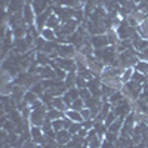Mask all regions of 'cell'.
Returning <instances> with one entry per match:
<instances>
[{
  "label": "cell",
  "mask_w": 148,
  "mask_h": 148,
  "mask_svg": "<svg viewBox=\"0 0 148 148\" xmlns=\"http://www.w3.org/2000/svg\"><path fill=\"white\" fill-rule=\"evenodd\" d=\"M93 53H95V56H96L98 59H101L104 64L113 65V64L116 62L114 58H116V55H117V49H116L114 46H107V47H102V49H96Z\"/></svg>",
  "instance_id": "6da1fadb"
},
{
  "label": "cell",
  "mask_w": 148,
  "mask_h": 148,
  "mask_svg": "<svg viewBox=\"0 0 148 148\" xmlns=\"http://www.w3.org/2000/svg\"><path fill=\"white\" fill-rule=\"evenodd\" d=\"M121 92H123V95H125L127 99H138L139 93L142 92V84L130 80V82H127V83L123 84Z\"/></svg>",
  "instance_id": "7a4b0ae2"
},
{
  "label": "cell",
  "mask_w": 148,
  "mask_h": 148,
  "mask_svg": "<svg viewBox=\"0 0 148 148\" xmlns=\"http://www.w3.org/2000/svg\"><path fill=\"white\" fill-rule=\"evenodd\" d=\"M47 119V110L43 108V110H33L31 111V116H30V123L31 126H43V123L46 121Z\"/></svg>",
  "instance_id": "3957f363"
},
{
  "label": "cell",
  "mask_w": 148,
  "mask_h": 148,
  "mask_svg": "<svg viewBox=\"0 0 148 148\" xmlns=\"http://www.w3.org/2000/svg\"><path fill=\"white\" fill-rule=\"evenodd\" d=\"M53 12H55V15L59 16L61 22H65V21L74 18V12H76V9L65 8V6H58V5H56V6L53 8Z\"/></svg>",
  "instance_id": "277c9868"
},
{
  "label": "cell",
  "mask_w": 148,
  "mask_h": 148,
  "mask_svg": "<svg viewBox=\"0 0 148 148\" xmlns=\"http://www.w3.org/2000/svg\"><path fill=\"white\" fill-rule=\"evenodd\" d=\"M58 55L59 58H70V59H74V56L77 55V47L71 45V43H67V45H59V49H58Z\"/></svg>",
  "instance_id": "5b68a950"
},
{
  "label": "cell",
  "mask_w": 148,
  "mask_h": 148,
  "mask_svg": "<svg viewBox=\"0 0 148 148\" xmlns=\"http://www.w3.org/2000/svg\"><path fill=\"white\" fill-rule=\"evenodd\" d=\"M90 43L95 49H102V47H107L108 45H111L110 42V37L105 34H98V36H92L90 37Z\"/></svg>",
  "instance_id": "8992f818"
},
{
  "label": "cell",
  "mask_w": 148,
  "mask_h": 148,
  "mask_svg": "<svg viewBox=\"0 0 148 148\" xmlns=\"http://www.w3.org/2000/svg\"><path fill=\"white\" fill-rule=\"evenodd\" d=\"M130 102L127 101V99H125V101H121L120 104H117V105H114L113 107V111H114V114L117 116V117H126L129 113H130Z\"/></svg>",
  "instance_id": "52a82bcc"
},
{
  "label": "cell",
  "mask_w": 148,
  "mask_h": 148,
  "mask_svg": "<svg viewBox=\"0 0 148 148\" xmlns=\"http://www.w3.org/2000/svg\"><path fill=\"white\" fill-rule=\"evenodd\" d=\"M55 62H56L61 68H62V70H65L67 73H74V71H76V68H77L76 61L70 59V58H56Z\"/></svg>",
  "instance_id": "ba28073f"
},
{
  "label": "cell",
  "mask_w": 148,
  "mask_h": 148,
  "mask_svg": "<svg viewBox=\"0 0 148 148\" xmlns=\"http://www.w3.org/2000/svg\"><path fill=\"white\" fill-rule=\"evenodd\" d=\"M64 101H65V104L68 105V108H71V104L76 101V99H79L80 98V90L77 89V88H71V89H68L65 93H64Z\"/></svg>",
  "instance_id": "9c48e42d"
},
{
  "label": "cell",
  "mask_w": 148,
  "mask_h": 148,
  "mask_svg": "<svg viewBox=\"0 0 148 148\" xmlns=\"http://www.w3.org/2000/svg\"><path fill=\"white\" fill-rule=\"evenodd\" d=\"M101 86H102V83L99 82V79H93V80L88 82V89L90 90L92 96H95V98H102Z\"/></svg>",
  "instance_id": "30bf717a"
},
{
  "label": "cell",
  "mask_w": 148,
  "mask_h": 148,
  "mask_svg": "<svg viewBox=\"0 0 148 148\" xmlns=\"http://www.w3.org/2000/svg\"><path fill=\"white\" fill-rule=\"evenodd\" d=\"M36 73H39V74H40V77L45 79V80L56 79V73H55L53 67H51V65H46V67H42V68H37Z\"/></svg>",
  "instance_id": "8fae6325"
},
{
  "label": "cell",
  "mask_w": 148,
  "mask_h": 148,
  "mask_svg": "<svg viewBox=\"0 0 148 148\" xmlns=\"http://www.w3.org/2000/svg\"><path fill=\"white\" fill-rule=\"evenodd\" d=\"M22 14H24V21H25L28 25H33V22L36 19V12H34V9L30 3H25V6L22 9Z\"/></svg>",
  "instance_id": "7c38bea8"
},
{
  "label": "cell",
  "mask_w": 148,
  "mask_h": 148,
  "mask_svg": "<svg viewBox=\"0 0 148 148\" xmlns=\"http://www.w3.org/2000/svg\"><path fill=\"white\" fill-rule=\"evenodd\" d=\"M52 3V0H34V2L31 3V6H33V9H34V12H36V16L37 15H40V14H43V12L47 9V6Z\"/></svg>",
  "instance_id": "4fadbf2b"
},
{
  "label": "cell",
  "mask_w": 148,
  "mask_h": 148,
  "mask_svg": "<svg viewBox=\"0 0 148 148\" xmlns=\"http://www.w3.org/2000/svg\"><path fill=\"white\" fill-rule=\"evenodd\" d=\"M51 15H52V8H47L43 14L36 16V24H37V27H39L40 30H43L46 27V22H47V19H49Z\"/></svg>",
  "instance_id": "5bb4252c"
},
{
  "label": "cell",
  "mask_w": 148,
  "mask_h": 148,
  "mask_svg": "<svg viewBox=\"0 0 148 148\" xmlns=\"http://www.w3.org/2000/svg\"><path fill=\"white\" fill-rule=\"evenodd\" d=\"M73 138V135L68 132V129H62L56 133V144L58 145H67Z\"/></svg>",
  "instance_id": "9a60e30c"
},
{
  "label": "cell",
  "mask_w": 148,
  "mask_h": 148,
  "mask_svg": "<svg viewBox=\"0 0 148 148\" xmlns=\"http://www.w3.org/2000/svg\"><path fill=\"white\" fill-rule=\"evenodd\" d=\"M132 43H133V47H135V51H136V52H144L145 49H148V40L142 39V37L133 39Z\"/></svg>",
  "instance_id": "2e32d148"
},
{
  "label": "cell",
  "mask_w": 148,
  "mask_h": 148,
  "mask_svg": "<svg viewBox=\"0 0 148 148\" xmlns=\"http://www.w3.org/2000/svg\"><path fill=\"white\" fill-rule=\"evenodd\" d=\"M40 36L43 37L45 40H47V42H56V33H55L53 28L45 27L43 30H40Z\"/></svg>",
  "instance_id": "e0dca14e"
},
{
  "label": "cell",
  "mask_w": 148,
  "mask_h": 148,
  "mask_svg": "<svg viewBox=\"0 0 148 148\" xmlns=\"http://www.w3.org/2000/svg\"><path fill=\"white\" fill-rule=\"evenodd\" d=\"M52 107L56 108V110H59V111H67V110H70L68 105H67L65 101H64V98H61V96H55V98H53Z\"/></svg>",
  "instance_id": "ac0fdd59"
},
{
  "label": "cell",
  "mask_w": 148,
  "mask_h": 148,
  "mask_svg": "<svg viewBox=\"0 0 148 148\" xmlns=\"http://www.w3.org/2000/svg\"><path fill=\"white\" fill-rule=\"evenodd\" d=\"M65 116L70 119V120H73V121H77V123H82L83 121V117H82V113L80 111H77V110H67L65 111Z\"/></svg>",
  "instance_id": "d6986e66"
},
{
  "label": "cell",
  "mask_w": 148,
  "mask_h": 148,
  "mask_svg": "<svg viewBox=\"0 0 148 148\" xmlns=\"http://www.w3.org/2000/svg\"><path fill=\"white\" fill-rule=\"evenodd\" d=\"M123 125H125V120H123V117H119V119L113 123V125L107 129V132H110V133H119V132L121 130Z\"/></svg>",
  "instance_id": "ffe728a7"
},
{
  "label": "cell",
  "mask_w": 148,
  "mask_h": 148,
  "mask_svg": "<svg viewBox=\"0 0 148 148\" xmlns=\"http://www.w3.org/2000/svg\"><path fill=\"white\" fill-rule=\"evenodd\" d=\"M136 31H138L139 37H142V39H147V40H148V19L139 24V25L136 27Z\"/></svg>",
  "instance_id": "44dd1931"
},
{
  "label": "cell",
  "mask_w": 148,
  "mask_h": 148,
  "mask_svg": "<svg viewBox=\"0 0 148 148\" xmlns=\"http://www.w3.org/2000/svg\"><path fill=\"white\" fill-rule=\"evenodd\" d=\"M47 119L49 120H58V119H64V111H59L56 108H51L47 110Z\"/></svg>",
  "instance_id": "7402d4cb"
},
{
  "label": "cell",
  "mask_w": 148,
  "mask_h": 148,
  "mask_svg": "<svg viewBox=\"0 0 148 148\" xmlns=\"http://www.w3.org/2000/svg\"><path fill=\"white\" fill-rule=\"evenodd\" d=\"M59 22H61V19H59V16L58 15H55V14H52L51 16H49V19H47V22H46V27L47 28H58L59 27Z\"/></svg>",
  "instance_id": "603a6c76"
},
{
  "label": "cell",
  "mask_w": 148,
  "mask_h": 148,
  "mask_svg": "<svg viewBox=\"0 0 148 148\" xmlns=\"http://www.w3.org/2000/svg\"><path fill=\"white\" fill-rule=\"evenodd\" d=\"M64 82H65V84H67V88H68V89H71V88H76L77 74H76V73H68Z\"/></svg>",
  "instance_id": "cb8c5ba5"
},
{
  "label": "cell",
  "mask_w": 148,
  "mask_h": 148,
  "mask_svg": "<svg viewBox=\"0 0 148 148\" xmlns=\"http://www.w3.org/2000/svg\"><path fill=\"white\" fill-rule=\"evenodd\" d=\"M36 61H37V64H40V65H43V67H46V65H49V56H47V53H45V52H37L36 53Z\"/></svg>",
  "instance_id": "d4e9b609"
},
{
  "label": "cell",
  "mask_w": 148,
  "mask_h": 148,
  "mask_svg": "<svg viewBox=\"0 0 148 148\" xmlns=\"http://www.w3.org/2000/svg\"><path fill=\"white\" fill-rule=\"evenodd\" d=\"M133 73H135V70H133L132 67L125 68V70H123V73H121V76H120L121 82H123V83H127V82H130V80H132V76H133Z\"/></svg>",
  "instance_id": "484cf974"
},
{
  "label": "cell",
  "mask_w": 148,
  "mask_h": 148,
  "mask_svg": "<svg viewBox=\"0 0 148 148\" xmlns=\"http://www.w3.org/2000/svg\"><path fill=\"white\" fill-rule=\"evenodd\" d=\"M27 25H21V27H16V28H12V33H14V37L15 39H24V36H27Z\"/></svg>",
  "instance_id": "4316f807"
},
{
  "label": "cell",
  "mask_w": 148,
  "mask_h": 148,
  "mask_svg": "<svg viewBox=\"0 0 148 148\" xmlns=\"http://www.w3.org/2000/svg\"><path fill=\"white\" fill-rule=\"evenodd\" d=\"M36 101H39V99H37V95H36L33 90L25 92V95H24V102H25L27 105H28V104H30V105H33Z\"/></svg>",
  "instance_id": "83f0119b"
},
{
  "label": "cell",
  "mask_w": 148,
  "mask_h": 148,
  "mask_svg": "<svg viewBox=\"0 0 148 148\" xmlns=\"http://www.w3.org/2000/svg\"><path fill=\"white\" fill-rule=\"evenodd\" d=\"M135 70L142 73V74H148V61H141L139 59V62L135 65Z\"/></svg>",
  "instance_id": "f1b7e54d"
},
{
  "label": "cell",
  "mask_w": 148,
  "mask_h": 148,
  "mask_svg": "<svg viewBox=\"0 0 148 148\" xmlns=\"http://www.w3.org/2000/svg\"><path fill=\"white\" fill-rule=\"evenodd\" d=\"M132 80H133V82H136V83H139V84H142V83L147 82V77H145V74H142V73H139V71L135 70L133 76H132Z\"/></svg>",
  "instance_id": "f546056e"
},
{
  "label": "cell",
  "mask_w": 148,
  "mask_h": 148,
  "mask_svg": "<svg viewBox=\"0 0 148 148\" xmlns=\"http://www.w3.org/2000/svg\"><path fill=\"white\" fill-rule=\"evenodd\" d=\"M117 120V116L114 114V111H110V114L105 117V120H104V125L107 126V129L111 126V125H113V123Z\"/></svg>",
  "instance_id": "4dcf8cb0"
},
{
  "label": "cell",
  "mask_w": 148,
  "mask_h": 148,
  "mask_svg": "<svg viewBox=\"0 0 148 148\" xmlns=\"http://www.w3.org/2000/svg\"><path fill=\"white\" fill-rule=\"evenodd\" d=\"M80 129H82V123L73 121V123H71V126L68 127V132H70L71 135H77V133L80 132Z\"/></svg>",
  "instance_id": "1f68e13d"
},
{
  "label": "cell",
  "mask_w": 148,
  "mask_h": 148,
  "mask_svg": "<svg viewBox=\"0 0 148 148\" xmlns=\"http://www.w3.org/2000/svg\"><path fill=\"white\" fill-rule=\"evenodd\" d=\"M84 101L82 99V98H79V99H76L73 104H71V110H77V111H82L84 108Z\"/></svg>",
  "instance_id": "d6a6232c"
},
{
  "label": "cell",
  "mask_w": 148,
  "mask_h": 148,
  "mask_svg": "<svg viewBox=\"0 0 148 148\" xmlns=\"http://www.w3.org/2000/svg\"><path fill=\"white\" fill-rule=\"evenodd\" d=\"M52 127H53V130L58 133L59 130H62L64 129V120L62 119H58V120H53L52 121Z\"/></svg>",
  "instance_id": "836d02e7"
},
{
  "label": "cell",
  "mask_w": 148,
  "mask_h": 148,
  "mask_svg": "<svg viewBox=\"0 0 148 148\" xmlns=\"http://www.w3.org/2000/svg\"><path fill=\"white\" fill-rule=\"evenodd\" d=\"M76 86H77V89L88 88V80H86L83 76H80V74H77V82H76Z\"/></svg>",
  "instance_id": "e575fe53"
},
{
  "label": "cell",
  "mask_w": 148,
  "mask_h": 148,
  "mask_svg": "<svg viewBox=\"0 0 148 148\" xmlns=\"http://www.w3.org/2000/svg\"><path fill=\"white\" fill-rule=\"evenodd\" d=\"M79 74H80V76H83L88 82H90V80L95 79V73H93L92 70H89V68H88V70H84V71H80Z\"/></svg>",
  "instance_id": "d590c367"
},
{
  "label": "cell",
  "mask_w": 148,
  "mask_h": 148,
  "mask_svg": "<svg viewBox=\"0 0 148 148\" xmlns=\"http://www.w3.org/2000/svg\"><path fill=\"white\" fill-rule=\"evenodd\" d=\"M80 90V98L83 101H86V99H89V98H92V93H90V90L88 89V88H83V89H79Z\"/></svg>",
  "instance_id": "8d00e7d4"
},
{
  "label": "cell",
  "mask_w": 148,
  "mask_h": 148,
  "mask_svg": "<svg viewBox=\"0 0 148 148\" xmlns=\"http://www.w3.org/2000/svg\"><path fill=\"white\" fill-rule=\"evenodd\" d=\"M84 15H86V14H84L83 9H76V12H74V19H76L77 22H79V21H83V19H84Z\"/></svg>",
  "instance_id": "74e56055"
},
{
  "label": "cell",
  "mask_w": 148,
  "mask_h": 148,
  "mask_svg": "<svg viewBox=\"0 0 148 148\" xmlns=\"http://www.w3.org/2000/svg\"><path fill=\"white\" fill-rule=\"evenodd\" d=\"M82 117H83V120H92V113H90V110L88 108V107H84L82 111Z\"/></svg>",
  "instance_id": "f35d334b"
},
{
  "label": "cell",
  "mask_w": 148,
  "mask_h": 148,
  "mask_svg": "<svg viewBox=\"0 0 148 148\" xmlns=\"http://www.w3.org/2000/svg\"><path fill=\"white\" fill-rule=\"evenodd\" d=\"M142 96H148V83L142 84Z\"/></svg>",
  "instance_id": "ab89813d"
},
{
  "label": "cell",
  "mask_w": 148,
  "mask_h": 148,
  "mask_svg": "<svg viewBox=\"0 0 148 148\" xmlns=\"http://www.w3.org/2000/svg\"><path fill=\"white\" fill-rule=\"evenodd\" d=\"M132 2H135V3H148V0H132Z\"/></svg>",
  "instance_id": "60d3db41"
},
{
  "label": "cell",
  "mask_w": 148,
  "mask_h": 148,
  "mask_svg": "<svg viewBox=\"0 0 148 148\" xmlns=\"http://www.w3.org/2000/svg\"><path fill=\"white\" fill-rule=\"evenodd\" d=\"M145 15H147V19H148V8H147V10H145Z\"/></svg>",
  "instance_id": "b9f144b4"
},
{
  "label": "cell",
  "mask_w": 148,
  "mask_h": 148,
  "mask_svg": "<svg viewBox=\"0 0 148 148\" xmlns=\"http://www.w3.org/2000/svg\"><path fill=\"white\" fill-rule=\"evenodd\" d=\"M52 2H58V3H59V0H52Z\"/></svg>",
  "instance_id": "7bdbcfd3"
}]
</instances>
